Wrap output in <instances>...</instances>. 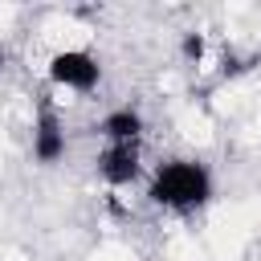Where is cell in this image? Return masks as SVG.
<instances>
[{
	"instance_id": "cell-4",
	"label": "cell",
	"mask_w": 261,
	"mask_h": 261,
	"mask_svg": "<svg viewBox=\"0 0 261 261\" xmlns=\"http://www.w3.org/2000/svg\"><path fill=\"white\" fill-rule=\"evenodd\" d=\"M61 155H65V122L49 102H41L37 122H33V159L37 163H57Z\"/></svg>"
},
{
	"instance_id": "cell-2",
	"label": "cell",
	"mask_w": 261,
	"mask_h": 261,
	"mask_svg": "<svg viewBox=\"0 0 261 261\" xmlns=\"http://www.w3.org/2000/svg\"><path fill=\"white\" fill-rule=\"evenodd\" d=\"M49 82L73 94H90L102 82V61L90 49H61L49 57Z\"/></svg>"
},
{
	"instance_id": "cell-6",
	"label": "cell",
	"mask_w": 261,
	"mask_h": 261,
	"mask_svg": "<svg viewBox=\"0 0 261 261\" xmlns=\"http://www.w3.org/2000/svg\"><path fill=\"white\" fill-rule=\"evenodd\" d=\"M0 61H4V41H0Z\"/></svg>"
},
{
	"instance_id": "cell-1",
	"label": "cell",
	"mask_w": 261,
	"mask_h": 261,
	"mask_svg": "<svg viewBox=\"0 0 261 261\" xmlns=\"http://www.w3.org/2000/svg\"><path fill=\"white\" fill-rule=\"evenodd\" d=\"M147 200L167 212H196L212 200V171L200 159H163L147 179Z\"/></svg>"
},
{
	"instance_id": "cell-5",
	"label": "cell",
	"mask_w": 261,
	"mask_h": 261,
	"mask_svg": "<svg viewBox=\"0 0 261 261\" xmlns=\"http://www.w3.org/2000/svg\"><path fill=\"white\" fill-rule=\"evenodd\" d=\"M98 135L102 139H143V114L135 106H118L98 122Z\"/></svg>"
},
{
	"instance_id": "cell-3",
	"label": "cell",
	"mask_w": 261,
	"mask_h": 261,
	"mask_svg": "<svg viewBox=\"0 0 261 261\" xmlns=\"http://www.w3.org/2000/svg\"><path fill=\"white\" fill-rule=\"evenodd\" d=\"M98 175L110 188H126L143 175V139H102Z\"/></svg>"
}]
</instances>
